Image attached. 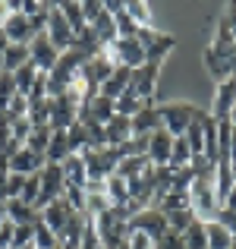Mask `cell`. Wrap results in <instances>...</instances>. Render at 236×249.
I'll list each match as a JSON object with an SVG mask.
<instances>
[{
  "mask_svg": "<svg viewBox=\"0 0 236 249\" xmlns=\"http://www.w3.org/2000/svg\"><path fill=\"white\" fill-rule=\"evenodd\" d=\"M25 120L32 126H51V98H41V101L29 104V117Z\"/></svg>",
  "mask_w": 236,
  "mask_h": 249,
  "instance_id": "obj_31",
  "label": "cell"
},
{
  "mask_svg": "<svg viewBox=\"0 0 236 249\" xmlns=\"http://www.w3.org/2000/svg\"><path fill=\"white\" fill-rule=\"evenodd\" d=\"M233 170H236V167H233Z\"/></svg>",
  "mask_w": 236,
  "mask_h": 249,
  "instance_id": "obj_56",
  "label": "cell"
},
{
  "mask_svg": "<svg viewBox=\"0 0 236 249\" xmlns=\"http://www.w3.org/2000/svg\"><path fill=\"white\" fill-rule=\"evenodd\" d=\"M224 16H227V22H230L233 41H236V0H233V3H227V13H224Z\"/></svg>",
  "mask_w": 236,
  "mask_h": 249,
  "instance_id": "obj_47",
  "label": "cell"
},
{
  "mask_svg": "<svg viewBox=\"0 0 236 249\" xmlns=\"http://www.w3.org/2000/svg\"><path fill=\"white\" fill-rule=\"evenodd\" d=\"M170 148H173V136L167 133V129H154L152 133V139H148V164L152 167H164V164H170Z\"/></svg>",
  "mask_w": 236,
  "mask_h": 249,
  "instance_id": "obj_14",
  "label": "cell"
},
{
  "mask_svg": "<svg viewBox=\"0 0 236 249\" xmlns=\"http://www.w3.org/2000/svg\"><path fill=\"white\" fill-rule=\"evenodd\" d=\"M35 249H60V237H57L44 221L35 224Z\"/></svg>",
  "mask_w": 236,
  "mask_h": 249,
  "instance_id": "obj_37",
  "label": "cell"
},
{
  "mask_svg": "<svg viewBox=\"0 0 236 249\" xmlns=\"http://www.w3.org/2000/svg\"><path fill=\"white\" fill-rule=\"evenodd\" d=\"M22 186H25V177L10 170V180H6V199H19V196H22Z\"/></svg>",
  "mask_w": 236,
  "mask_h": 249,
  "instance_id": "obj_41",
  "label": "cell"
},
{
  "mask_svg": "<svg viewBox=\"0 0 236 249\" xmlns=\"http://www.w3.org/2000/svg\"><path fill=\"white\" fill-rule=\"evenodd\" d=\"M142 41V48H145V60L148 63H161L170 57V51H173L176 38L167 35V32H157V29H139V35H135Z\"/></svg>",
  "mask_w": 236,
  "mask_h": 249,
  "instance_id": "obj_2",
  "label": "cell"
},
{
  "mask_svg": "<svg viewBox=\"0 0 236 249\" xmlns=\"http://www.w3.org/2000/svg\"><path fill=\"white\" fill-rule=\"evenodd\" d=\"M44 35L51 38V44H54L57 51H69L73 48V41H76V32L69 29V22L63 19V13H60V6L57 3H51V13H48V25H44Z\"/></svg>",
  "mask_w": 236,
  "mask_h": 249,
  "instance_id": "obj_5",
  "label": "cell"
},
{
  "mask_svg": "<svg viewBox=\"0 0 236 249\" xmlns=\"http://www.w3.org/2000/svg\"><path fill=\"white\" fill-rule=\"evenodd\" d=\"M13 95H16V76L13 73H0V110L10 107Z\"/></svg>",
  "mask_w": 236,
  "mask_h": 249,
  "instance_id": "obj_38",
  "label": "cell"
},
{
  "mask_svg": "<svg viewBox=\"0 0 236 249\" xmlns=\"http://www.w3.org/2000/svg\"><path fill=\"white\" fill-rule=\"evenodd\" d=\"M0 73H3V54H0Z\"/></svg>",
  "mask_w": 236,
  "mask_h": 249,
  "instance_id": "obj_52",
  "label": "cell"
},
{
  "mask_svg": "<svg viewBox=\"0 0 236 249\" xmlns=\"http://www.w3.org/2000/svg\"><path fill=\"white\" fill-rule=\"evenodd\" d=\"M25 63H32L29 44H10V48L3 51V73H16V70L25 67Z\"/></svg>",
  "mask_w": 236,
  "mask_h": 249,
  "instance_id": "obj_25",
  "label": "cell"
},
{
  "mask_svg": "<svg viewBox=\"0 0 236 249\" xmlns=\"http://www.w3.org/2000/svg\"><path fill=\"white\" fill-rule=\"evenodd\" d=\"M6 164H10V170H13V174L32 177V174H41L48 161H44V155H38V152H32V148H25V145H22V148H19V152L13 155L10 161H6Z\"/></svg>",
  "mask_w": 236,
  "mask_h": 249,
  "instance_id": "obj_15",
  "label": "cell"
},
{
  "mask_svg": "<svg viewBox=\"0 0 236 249\" xmlns=\"http://www.w3.org/2000/svg\"><path fill=\"white\" fill-rule=\"evenodd\" d=\"M29 51H32V63H35L41 73H51V70L57 67V60H60V51L51 44V38L44 35H35L32 38V44H29Z\"/></svg>",
  "mask_w": 236,
  "mask_h": 249,
  "instance_id": "obj_10",
  "label": "cell"
},
{
  "mask_svg": "<svg viewBox=\"0 0 236 249\" xmlns=\"http://www.w3.org/2000/svg\"><path fill=\"white\" fill-rule=\"evenodd\" d=\"M183 139H186L189 148H192V158H195V155H205V126H202V110H199V117L192 120V126L186 129Z\"/></svg>",
  "mask_w": 236,
  "mask_h": 249,
  "instance_id": "obj_29",
  "label": "cell"
},
{
  "mask_svg": "<svg viewBox=\"0 0 236 249\" xmlns=\"http://www.w3.org/2000/svg\"><path fill=\"white\" fill-rule=\"evenodd\" d=\"M233 249H236V246H233Z\"/></svg>",
  "mask_w": 236,
  "mask_h": 249,
  "instance_id": "obj_55",
  "label": "cell"
},
{
  "mask_svg": "<svg viewBox=\"0 0 236 249\" xmlns=\"http://www.w3.org/2000/svg\"><path fill=\"white\" fill-rule=\"evenodd\" d=\"M236 107V79H227L214 89V98H211V110L208 114L214 120H230V110Z\"/></svg>",
  "mask_w": 236,
  "mask_h": 249,
  "instance_id": "obj_12",
  "label": "cell"
},
{
  "mask_svg": "<svg viewBox=\"0 0 236 249\" xmlns=\"http://www.w3.org/2000/svg\"><path fill=\"white\" fill-rule=\"evenodd\" d=\"M63 189H67V177H63V167L60 164H44L41 170V199H38V212H41L44 205H51V202H57L63 196Z\"/></svg>",
  "mask_w": 236,
  "mask_h": 249,
  "instance_id": "obj_8",
  "label": "cell"
},
{
  "mask_svg": "<svg viewBox=\"0 0 236 249\" xmlns=\"http://www.w3.org/2000/svg\"><path fill=\"white\" fill-rule=\"evenodd\" d=\"M60 6V13H63V19L69 22V29L76 32H82V29H88V22H85V13H82V3H57Z\"/></svg>",
  "mask_w": 236,
  "mask_h": 249,
  "instance_id": "obj_33",
  "label": "cell"
},
{
  "mask_svg": "<svg viewBox=\"0 0 236 249\" xmlns=\"http://www.w3.org/2000/svg\"><path fill=\"white\" fill-rule=\"evenodd\" d=\"M3 32L10 38V44H32V38H35L29 16H22V13H10V19L3 22Z\"/></svg>",
  "mask_w": 236,
  "mask_h": 249,
  "instance_id": "obj_16",
  "label": "cell"
},
{
  "mask_svg": "<svg viewBox=\"0 0 236 249\" xmlns=\"http://www.w3.org/2000/svg\"><path fill=\"white\" fill-rule=\"evenodd\" d=\"M107 249H129L126 243H117V246H107Z\"/></svg>",
  "mask_w": 236,
  "mask_h": 249,
  "instance_id": "obj_51",
  "label": "cell"
},
{
  "mask_svg": "<svg viewBox=\"0 0 236 249\" xmlns=\"http://www.w3.org/2000/svg\"><path fill=\"white\" fill-rule=\"evenodd\" d=\"M205 237H208V249H233L236 246V237L220 221H205Z\"/></svg>",
  "mask_w": 236,
  "mask_h": 249,
  "instance_id": "obj_23",
  "label": "cell"
},
{
  "mask_svg": "<svg viewBox=\"0 0 236 249\" xmlns=\"http://www.w3.org/2000/svg\"><path fill=\"white\" fill-rule=\"evenodd\" d=\"M79 123V107L73 101H69L67 95L60 98H51V129H63V133H69Z\"/></svg>",
  "mask_w": 236,
  "mask_h": 249,
  "instance_id": "obj_9",
  "label": "cell"
},
{
  "mask_svg": "<svg viewBox=\"0 0 236 249\" xmlns=\"http://www.w3.org/2000/svg\"><path fill=\"white\" fill-rule=\"evenodd\" d=\"M79 249H104V243L98 240L95 227H91V221L85 224V233H82V243H79Z\"/></svg>",
  "mask_w": 236,
  "mask_h": 249,
  "instance_id": "obj_43",
  "label": "cell"
},
{
  "mask_svg": "<svg viewBox=\"0 0 236 249\" xmlns=\"http://www.w3.org/2000/svg\"><path fill=\"white\" fill-rule=\"evenodd\" d=\"M69 155H73L69 133H63V129H54V136H51V145H48V152H44V161H48V164H63Z\"/></svg>",
  "mask_w": 236,
  "mask_h": 249,
  "instance_id": "obj_20",
  "label": "cell"
},
{
  "mask_svg": "<svg viewBox=\"0 0 236 249\" xmlns=\"http://www.w3.org/2000/svg\"><path fill=\"white\" fill-rule=\"evenodd\" d=\"M230 123H233V129H236V107L230 110Z\"/></svg>",
  "mask_w": 236,
  "mask_h": 249,
  "instance_id": "obj_50",
  "label": "cell"
},
{
  "mask_svg": "<svg viewBox=\"0 0 236 249\" xmlns=\"http://www.w3.org/2000/svg\"><path fill=\"white\" fill-rule=\"evenodd\" d=\"M129 231H142L145 237H152L154 243H157V240H164L170 233L167 214H164L161 208H145V212H139V214L129 218Z\"/></svg>",
  "mask_w": 236,
  "mask_h": 249,
  "instance_id": "obj_4",
  "label": "cell"
},
{
  "mask_svg": "<svg viewBox=\"0 0 236 249\" xmlns=\"http://www.w3.org/2000/svg\"><path fill=\"white\" fill-rule=\"evenodd\" d=\"M10 13H13V10H10V0H0V25L10 19Z\"/></svg>",
  "mask_w": 236,
  "mask_h": 249,
  "instance_id": "obj_48",
  "label": "cell"
},
{
  "mask_svg": "<svg viewBox=\"0 0 236 249\" xmlns=\"http://www.w3.org/2000/svg\"><path fill=\"white\" fill-rule=\"evenodd\" d=\"M126 16L133 19L139 29H154V19H152V6L145 0H129L126 3Z\"/></svg>",
  "mask_w": 236,
  "mask_h": 249,
  "instance_id": "obj_27",
  "label": "cell"
},
{
  "mask_svg": "<svg viewBox=\"0 0 236 249\" xmlns=\"http://www.w3.org/2000/svg\"><path fill=\"white\" fill-rule=\"evenodd\" d=\"M129 82H133V70L117 67V70H114V76H110L107 82H101L98 95H104V98H110V101H117L120 95H126V91H129Z\"/></svg>",
  "mask_w": 236,
  "mask_h": 249,
  "instance_id": "obj_17",
  "label": "cell"
},
{
  "mask_svg": "<svg viewBox=\"0 0 236 249\" xmlns=\"http://www.w3.org/2000/svg\"><path fill=\"white\" fill-rule=\"evenodd\" d=\"M157 79H161V63H142L139 70H133V82H129V91L139 95L142 101H154L157 91Z\"/></svg>",
  "mask_w": 236,
  "mask_h": 249,
  "instance_id": "obj_6",
  "label": "cell"
},
{
  "mask_svg": "<svg viewBox=\"0 0 236 249\" xmlns=\"http://www.w3.org/2000/svg\"><path fill=\"white\" fill-rule=\"evenodd\" d=\"M51 136H54V129H51V126H32L25 148H32V152L44 155V152H48V145H51Z\"/></svg>",
  "mask_w": 236,
  "mask_h": 249,
  "instance_id": "obj_34",
  "label": "cell"
},
{
  "mask_svg": "<svg viewBox=\"0 0 236 249\" xmlns=\"http://www.w3.org/2000/svg\"><path fill=\"white\" fill-rule=\"evenodd\" d=\"M13 240H16V224L3 221L0 224V249H13Z\"/></svg>",
  "mask_w": 236,
  "mask_h": 249,
  "instance_id": "obj_44",
  "label": "cell"
},
{
  "mask_svg": "<svg viewBox=\"0 0 236 249\" xmlns=\"http://www.w3.org/2000/svg\"><path fill=\"white\" fill-rule=\"evenodd\" d=\"M110 54H114L117 67H126V70H139L145 63V48H142L139 38H117L114 44H107Z\"/></svg>",
  "mask_w": 236,
  "mask_h": 249,
  "instance_id": "obj_7",
  "label": "cell"
},
{
  "mask_svg": "<svg viewBox=\"0 0 236 249\" xmlns=\"http://www.w3.org/2000/svg\"><path fill=\"white\" fill-rule=\"evenodd\" d=\"M60 249H63V246H60Z\"/></svg>",
  "mask_w": 236,
  "mask_h": 249,
  "instance_id": "obj_54",
  "label": "cell"
},
{
  "mask_svg": "<svg viewBox=\"0 0 236 249\" xmlns=\"http://www.w3.org/2000/svg\"><path fill=\"white\" fill-rule=\"evenodd\" d=\"M233 167H236V164H233Z\"/></svg>",
  "mask_w": 236,
  "mask_h": 249,
  "instance_id": "obj_57",
  "label": "cell"
},
{
  "mask_svg": "<svg viewBox=\"0 0 236 249\" xmlns=\"http://www.w3.org/2000/svg\"><path fill=\"white\" fill-rule=\"evenodd\" d=\"M104 129H107V145L110 148H120V145H126V142L133 139V120H129V117L117 114L110 123H104Z\"/></svg>",
  "mask_w": 236,
  "mask_h": 249,
  "instance_id": "obj_19",
  "label": "cell"
},
{
  "mask_svg": "<svg viewBox=\"0 0 236 249\" xmlns=\"http://www.w3.org/2000/svg\"><path fill=\"white\" fill-rule=\"evenodd\" d=\"M29 104H32V101H29V95H19V91H16L6 110H10L13 120H22V117H29Z\"/></svg>",
  "mask_w": 236,
  "mask_h": 249,
  "instance_id": "obj_39",
  "label": "cell"
},
{
  "mask_svg": "<svg viewBox=\"0 0 236 249\" xmlns=\"http://www.w3.org/2000/svg\"><path fill=\"white\" fill-rule=\"evenodd\" d=\"M154 129H161V110H157V104L152 101L133 117V136H152Z\"/></svg>",
  "mask_w": 236,
  "mask_h": 249,
  "instance_id": "obj_18",
  "label": "cell"
},
{
  "mask_svg": "<svg viewBox=\"0 0 236 249\" xmlns=\"http://www.w3.org/2000/svg\"><path fill=\"white\" fill-rule=\"evenodd\" d=\"M126 246H129V249H154V240H152V237H145L142 231H129Z\"/></svg>",
  "mask_w": 236,
  "mask_h": 249,
  "instance_id": "obj_40",
  "label": "cell"
},
{
  "mask_svg": "<svg viewBox=\"0 0 236 249\" xmlns=\"http://www.w3.org/2000/svg\"><path fill=\"white\" fill-rule=\"evenodd\" d=\"M6 221H13V224H38L41 221V212L32 205H25V202L19 199H6Z\"/></svg>",
  "mask_w": 236,
  "mask_h": 249,
  "instance_id": "obj_22",
  "label": "cell"
},
{
  "mask_svg": "<svg viewBox=\"0 0 236 249\" xmlns=\"http://www.w3.org/2000/svg\"><path fill=\"white\" fill-rule=\"evenodd\" d=\"M148 158H120V164H117V174L123 177V180H142V177L148 174Z\"/></svg>",
  "mask_w": 236,
  "mask_h": 249,
  "instance_id": "obj_26",
  "label": "cell"
},
{
  "mask_svg": "<svg viewBox=\"0 0 236 249\" xmlns=\"http://www.w3.org/2000/svg\"><path fill=\"white\" fill-rule=\"evenodd\" d=\"M85 170H88V183L91 180H107L110 174H117L120 164V152L117 148H98V152H82Z\"/></svg>",
  "mask_w": 236,
  "mask_h": 249,
  "instance_id": "obj_3",
  "label": "cell"
},
{
  "mask_svg": "<svg viewBox=\"0 0 236 249\" xmlns=\"http://www.w3.org/2000/svg\"><path fill=\"white\" fill-rule=\"evenodd\" d=\"M10 48V38H6V32H3V25H0V54Z\"/></svg>",
  "mask_w": 236,
  "mask_h": 249,
  "instance_id": "obj_49",
  "label": "cell"
},
{
  "mask_svg": "<svg viewBox=\"0 0 236 249\" xmlns=\"http://www.w3.org/2000/svg\"><path fill=\"white\" fill-rule=\"evenodd\" d=\"M29 133H32V123L25 120H13V139L19 142V145H25V142H29Z\"/></svg>",
  "mask_w": 236,
  "mask_h": 249,
  "instance_id": "obj_42",
  "label": "cell"
},
{
  "mask_svg": "<svg viewBox=\"0 0 236 249\" xmlns=\"http://www.w3.org/2000/svg\"><path fill=\"white\" fill-rule=\"evenodd\" d=\"M73 214H79V212H76L73 205H69L67 199H63V196H60L57 202H51V205H44V208H41V221L57 233V237L67 231V224H69V218H73Z\"/></svg>",
  "mask_w": 236,
  "mask_h": 249,
  "instance_id": "obj_11",
  "label": "cell"
},
{
  "mask_svg": "<svg viewBox=\"0 0 236 249\" xmlns=\"http://www.w3.org/2000/svg\"><path fill=\"white\" fill-rule=\"evenodd\" d=\"M195 214H192V208H183V212H170L167 214V227H170V233H186L189 227L195 224Z\"/></svg>",
  "mask_w": 236,
  "mask_h": 249,
  "instance_id": "obj_35",
  "label": "cell"
},
{
  "mask_svg": "<svg viewBox=\"0 0 236 249\" xmlns=\"http://www.w3.org/2000/svg\"><path fill=\"white\" fill-rule=\"evenodd\" d=\"M25 249H32V246H25Z\"/></svg>",
  "mask_w": 236,
  "mask_h": 249,
  "instance_id": "obj_53",
  "label": "cell"
},
{
  "mask_svg": "<svg viewBox=\"0 0 236 249\" xmlns=\"http://www.w3.org/2000/svg\"><path fill=\"white\" fill-rule=\"evenodd\" d=\"M114 117H117V104L104 95L88 98L82 104V110H79V120H88V123H110Z\"/></svg>",
  "mask_w": 236,
  "mask_h": 249,
  "instance_id": "obj_13",
  "label": "cell"
},
{
  "mask_svg": "<svg viewBox=\"0 0 236 249\" xmlns=\"http://www.w3.org/2000/svg\"><path fill=\"white\" fill-rule=\"evenodd\" d=\"M38 73H41V70H38L35 63H25L22 70H16V73H13V76H16V91H19V95H29V91L35 89Z\"/></svg>",
  "mask_w": 236,
  "mask_h": 249,
  "instance_id": "obj_32",
  "label": "cell"
},
{
  "mask_svg": "<svg viewBox=\"0 0 236 249\" xmlns=\"http://www.w3.org/2000/svg\"><path fill=\"white\" fill-rule=\"evenodd\" d=\"M104 196H107V202L114 208H126V202H129V180H123L120 174H110L107 180H104Z\"/></svg>",
  "mask_w": 236,
  "mask_h": 249,
  "instance_id": "obj_21",
  "label": "cell"
},
{
  "mask_svg": "<svg viewBox=\"0 0 236 249\" xmlns=\"http://www.w3.org/2000/svg\"><path fill=\"white\" fill-rule=\"evenodd\" d=\"M154 249H186V243H183V237L180 233H167L164 240H157Z\"/></svg>",
  "mask_w": 236,
  "mask_h": 249,
  "instance_id": "obj_46",
  "label": "cell"
},
{
  "mask_svg": "<svg viewBox=\"0 0 236 249\" xmlns=\"http://www.w3.org/2000/svg\"><path fill=\"white\" fill-rule=\"evenodd\" d=\"M60 167H63V177H67L69 186H82L85 189V183H88V170H85V158H82V155H69Z\"/></svg>",
  "mask_w": 236,
  "mask_h": 249,
  "instance_id": "obj_24",
  "label": "cell"
},
{
  "mask_svg": "<svg viewBox=\"0 0 236 249\" xmlns=\"http://www.w3.org/2000/svg\"><path fill=\"white\" fill-rule=\"evenodd\" d=\"M157 110H161V126L167 129L173 139L186 136V129L192 126V120L199 117V107L189 104V101H167V104H157Z\"/></svg>",
  "mask_w": 236,
  "mask_h": 249,
  "instance_id": "obj_1",
  "label": "cell"
},
{
  "mask_svg": "<svg viewBox=\"0 0 236 249\" xmlns=\"http://www.w3.org/2000/svg\"><path fill=\"white\" fill-rule=\"evenodd\" d=\"M202 126H205V158L218 164V120L211 114H202Z\"/></svg>",
  "mask_w": 236,
  "mask_h": 249,
  "instance_id": "obj_28",
  "label": "cell"
},
{
  "mask_svg": "<svg viewBox=\"0 0 236 249\" xmlns=\"http://www.w3.org/2000/svg\"><path fill=\"white\" fill-rule=\"evenodd\" d=\"M114 104H117V114H120V117H129V120H133V117L139 114V110L145 107V104H152V101H142L139 95H133V91H126V95H120V98H117Z\"/></svg>",
  "mask_w": 236,
  "mask_h": 249,
  "instance_id": "obj_30",
  "label": "cell"
},
{
  "mask_svg": "<svg viewBox=\"0 0 236 249\" xmlns=\"http://www.w3.org/2000/svg\"><path fill=\"white\" fill-rule=\"evenodd\" d=\"M186 249H208V237H205V221H195L186 233H180Z\"/></svg>",
  "mask_w": 236,
  "mask_h": 249,
  "instance_id": "obj_36",
  "label": "cell"
},
{
  "mask_svg": "<svg viewBox=\"0 0 236 249\" xmlns=\"http://www.w3.org/2000/svg\"><path fill=\"white\" fill-rule=\"evenodd\" d=\"M214 221H220V224H224L227 231H230L233 237H236V212H233V208H220V212H218V218H214Z\"/></svg>",
  "mask_w": 236,
  "mask_h": 249,
  "instance_id": "obj_45",
  "label": "cell"
}]
</instances>
